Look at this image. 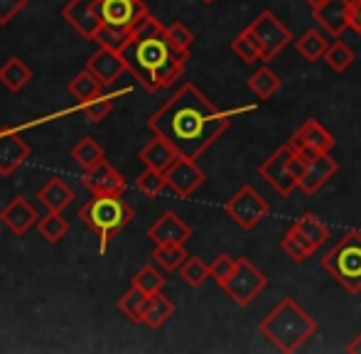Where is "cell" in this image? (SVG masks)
<instances>
[{
	"instance_id": "5",
	"label": "cell",
	"mask_w": 361,
	"mask_h": 354,
	"mask_svg": "<svg viewBox=\"0 0 361 354\" xmlns=\"http://www.w3.org/2000/svg\"><path fill=\"white\" fill-rule=\"evenodd\" d=\"M322 268L349 293H361V231H347L324 254Z\"/></svg>"
},
{
	"instance_id": "25",
	"label": "cell",
	"mask_w": 361,
	"mask_h": 354,
	"mask_svg": "<svg viewBox=\"0 0 361 354\" xmlns=\"http://www.w3.org/2000/svg\"><path fill=\"white\" fill-rule=\"evenodd\" d=\"M281 249L286 251V254L295 261V264H302V261H307L310 256L317 251V246H314L312 241L307 239V236L300 234V231L295 229L293 224H290L288 231L283 234V239H281Z\"/></svg>"
},
{
	"instance_id": "6",
	"label": "cell",
	"mask_w": 361,
	"mask_h": 354,
	"mask_svg": "<svg viewBox=\"0 0 361 354\" xmlns=\"http://www.w3.org/2000/svg\"><path fill=\"white\" fill-rule=\"evenodd\" d=\"M266 288H268V276L251 259H238L233 273L221 283V291L241 307L251 305Z\"/></svg>"
},
{
	"instance_id": "4",
	"label": "cell",
	"mask_w": 361,
	"mask_h": 354,
	"mask_svg": "<svg viewBox=\"0 0 361 354\" xmlns=\"http://www.w3.org/2000/svg\"><path fill=\"white\" fill-rule=\"evenodd\" d=\"M133 207L123 200V195H101L89 200L79 209V219L89 226L91 231L99 234V251L106 254L109 241L114 239L118 231H123L126 226L133 221Z\"/></svg>"
},
{
	"instance_id": "23",
	"label": "cell",
	"mask_w": 361,
	"mask_h": 354,
	"mask_svg": "<svg viewBox=\"0 0 361 354\" xmlns=\"http://www.w3.org/2000/svg\"><path fill=\"white\" fill-rule=\"evenodd\" d=\"M327 49H329V39L324 37L319 30H307V32L300 35V39L295 42V52H298L300 57H302L305 62H310V64L324 59Z\"/></svg>"
},
{
	"instance_id": "39",
	"label": "cell",
	"mask_w": 361,
	"mask_h": 354,
	"mask_svg": "<svg viewBox=\"0 0 361 354\" xmlns=\"http://www.w3.org/2000/svg\"><path fill=\"white\" fill-rule=\"evenodd\" d=\"M133 286L140 288V291H145L147 295H152V293L162 291V286H165V276H162L155 266H143L133 276Z\"/></svg>"
},
{
	"instance_id": "27",
	"label": "cell",
	"mask_w": 361,
	"mask_h": 354,
	"mask_svg": "<svg viewBox=\"0 0 361 354\" xmlns=\"http://www.w3.org/2000/svg\"><path fill=\"white\" fill-rule=\"evenodd\" d=\"M147 303H150V295H147L145 291H140V288L130 286V291L118 300V310L123 312L133 325H145Z\"/></svg>"
},
{
	"instance_id": "15",
	"label": "cell",
	"mask_w": 361,
	"mask_h": 354,
	"mask_svg": "<svg viewBox=\"0 0 361 354\" xmlns=\"http://www.w3.org/2000/svg\"><path fill=\"white\" fill-rule=\"evenodd\" d=\"M290 143L298 150H305L307 155H322V153H332L334 148V135L324 128L319 121L307 118L298 130L293 133Z\"/></svg>"
},
{
	"instance_id": "3",
	"label": "cell",
	"mask_w": 361,
	"mask_h": 354,
	"mask_svg": "<svg viewBox=\"0 0 361 354\" xmlns=\"http://www.w3.org/2000/svg\"><path fill=\"white\" fill-rule=\"evenodd\" d=\"M261 335L281 352H295L317 332V322L307 315L305 307L295 303V298H283L261 322Z\"/></svg>"
},
{
	"instance_id": "8",
	"label": "cell",
	"mask_w": 361,
	"mask_h": 354,
	"mask_svg": "<svg viewBox=\"0 0 361 354\" xmlns=\"http://www.w3.org/2000/svg\"><path fill=\"white\" fill-rule=\"evenodd\" d=\"M246 30L253 35V39H256L258 47H261L263 62H268V59H273L276 54H281L283 49L293 42V32H290L271 10H263Z\"/></svg>"
},
{
	"instance_id": "41",
	"label": "cell",
	"mask_w": 361,
	"mask_h": 354,
	"mask_svg": "<svg viewBox=\"0 0 361 354\" xmlns=\"http://www.w3.org/2000/svg\"><path fill=\"white\" fill-rule=\"evenodd\" d=\"M111 109H114V99H109V96H99V99L81 104V114H84L89 121H94V123L104 121L106 116L111 114Z\"/></svg>"
},
{
	"instance_id": "20",
	"label": "cell",
	"mask_w": 361,
	"mask_h": 354,
	"mask_svg": "<svg viewBox=\"0 0 361 354\" xmlns=\"http://www.w3.org/2000/svg\"><path fill=\"white\" fill-rule=\"evenodd\" d=\"M339 173V163L332 158L329 153H322V155H310V165L305 170L302 180H300V190L305 195H314L319 192L334 175Z\"/></svg>"
},
{
	"instance_id": "46",
	"label": "cell",
	"mask_w": 361,
	"mask_h": 354,
	"mask_svg": "<svg viewBox=\"0 0 361 354\" xmlns=\"http://www.w3.org/2000/svg\"><path fill=\"white\" fill-rule=\"evenodd\" d=\"M305 3H307L310 8H317V5H319V3H324V0H305Z\"/></svg>"
},
{
	"instance_id": "42",
	"label": "cell",
	"mask_w": 361,
	"mask_h": 354,
	"mask_svg": "<svg viewBox=\"0 0 361 354\" xmlns=\"http://www.w3.org/2000/svg\"><path fill=\"white\" fill-rule=\"evenodd\" d=\"M236 261L238 259H233V256H228V254H219L216 259L209 264V273H212V278H214L219 286H221V283L233 273V268H236Z\"/></svg>"
},
{
	"instance_id": "47",
	"label": "cell",
	"mask_w": 361,
	"mask_h": 354,
	"mask_svg": "<svg viewBox=\"0 0 361 354\" xmlns=\"http://www.w3.org/2000/svg\"><path fill=\"white\" fill-rule=\"evenodd\" d=\"M202 3H207V5H209V3H214V0H202Z\"/></svg>"
},
{
	"instance_id": "9",
	"label": "cell",
	"mask_w": 361,
	"mask_h": 354,
	"mask_svg": "<svg viewBox=\"0 0 361 354\" xmlns=\"http://www.w3.org/2000/svg\"><path fill=\"white\" fill-rule=\"evenodd\" d=\"M293 150H295V145L288 140V143H283L278 150H273V153L258 165V175H261L281 197H290L295 187H298V180H295L293 170H290Z\"/></svg>"
},
{
	"instance_id": "17",
	"label": "cell",
	"mask_w": 361,
	"mask_h": 354,
	"mask_svg": "<svg viewBox=\"0 0 361 354\" xmlns=\"http://www.w3.org/2000/svg\"><path fill=\"white\" fill-rule=\"evenodd\" d=\"M30 158V145L23 140V135L13 128L0 130V175L10 177L18 168H23Z\"/></svg>"
},
{
	"instance_id": "35",
	"label": "cell",
	"mask_w": 361,
	"mask_h": 354,
	"mask_svg": "<svg viewBox=\"0 0 361 354\" xmlns=\"http://www.w3.org/2000/svg\"><path fill=\"white\" fill-rule=\"evenodd\" d=\"M180 276L190 288H202L212 278L209 264H204L200 256H187V261L180 266Z\"/></svg>"
},
{
	"instance_id": "37",
	"label": "cell",
	"mask_w": 361,
	"mask_h": 354,
	"mask_svg": "<svg viewBox=\"0 0 361 354\" xmlns=\"http://www.w3.org/2000/svg\"><path fill=\"white\" fill-rule=\"evenodd\" d=\"M231 52L236 54V57L241 59V62H246V64L261 62V59H263L261 47H258V42L253 39V35L248 32V30H243V32H238L236 37H233Z\"/></svg>"
},
{
	"instance_id": "31",
	"label": "cell",
	"mask_w": 361,
	"mask_h": 354,
	"mask_svg": "<svg viewBox=\"0 0 361 354\" xmlns=\"http://www.w3.org/2000/svg\"><path fill=\"white\" fill-rule=\"evenodd\" d=\"M133 37V28H114V25H101L99 32L94 35L91 42H99V47H109L116 52H123Z\"/></svg>"
},
{
	"instance_id": "32",
	"label": "cell",
	"mask_w": 361,
	"mask_h": 354,
	"mask_svg": "<svg viewBox=\"0 0 361 354\" xmlns=\"http://www.w3.org/2000/svg\"><path fill=\"white\" fill-rule=\"evenodd\" d=\"M37 231H39V236L47 241V244H59V241L67 236L69 221L62 216V212H49L47 216H39Z\"/></svg>"
},
{
	"instance_id": "43",
	"label": "cell",
	"mask_w": 361,
	"mask_h": 354,
	"mask_svg": "<svg viewBox=\"0 0 361 354\" xmlns=\"http://www.w3.org/2000/svg\"><path fill=\"white\" fill-rule=\"evenodd\" d=\"M27 5V0H0V25H10L15 15H20Z\"/></svg>"
},
{
	"instance_id": "36",
	"label": "cell",
	"mask_w": 361,
	"mask_h": 354,
	"mask_svg": "<svg viewBox=\"0 0 361 354\" xmlns=\"http://www.w3.org/2000/svg\"><path fill=\"white\" fill-rule=\"evenodd\" d=\"M324 62L329 64L332 72L342 74L354 64V49L337 37V42H329V49H327V54H324Z\"/></svg>"
},
{
	"instance_id": "22",
	"label": "cell",
	"mask_w": 361,
	"mask_h": 354,
	"mask_svg": "<svg viewBox=\"0 0 361 354\" xmlns=\"http://www.w3.org/2000/svg\"><path fill=\"white\" fill-rule=\"evenodd\" d=\"M37 200L47 207V212H64L74 202V190L62 177H52L39 187Z\"/></svg>"
},
{
	"instance_id": "12",
	"label": "cell",
	"mask_w": 361,
	"mask_h": 354,
	"mask_svg": "<svg viewBox=\"0 0 361 354\" xmlns=\"http://www.w3.org/2000/svg\"><path fill=\"white\" fill-rule=\"evenodd\" d=\"M314 23L332 37H342L352 28V0H324L312 8Z\"/></svg>"
},
{
	"instance_id": "34",
	"label": "cell",
	"mask_w": 361,
	"mask_h": 354,
	"mask_svg": "<svg viewBox=\"0 0 361 354\" xmlns=\"http://www.w3.org/2000/svg\"><path fill=\"white\" fill-rule=\"evenodd\" d=\"M72 158H74V163L81 165L84 170H91L94 165H99L101 160H104V148H101L91 135H84L72 148Z\"/></svg>"
},
{
	"instance_id": "10",
	"label": "cell",
	"mask_w": 361,
	"mask_h": 354,
	"mask_svg": "<svg viewBox=\"0 0 361 354\" xmlns=\"http://www.w3.org/2000/svg\"><path fill=\"white\" fill-rule=\"evenodd\" d=\"M62 18L84 39H94V35L104 25V20H101V0H69L62 10Z\"/></svg>"
},
{
	"instance_id": "18",
	"label": "cell",
	"mask_w": 361,
	"mask_h": 354,
	"mask_svg": "<svg viewBox=\"0 0 361 354\" xmlns=\"http://www.w3.org/2000/svg\"><path fill=\"white\" fill-rule=\"evenodd\" d=\"M147 8L143 0H101V20L114 28H133Z\"/></svg>"
},
{
	"instance_id": "24",
	"label": "cell",
	"mask_w": 361,
	"mask_h": 354,
	"mask_svg": "<svg viewBox=\"0 0 361 354\" xmlns=\"http://www.w3.org/2000/svg\"><path fill=\"white\" fill-rule=\"evenodd\" d=\"M30 79H32V72H30V67L20 57H10L0 67V82H3V87L8 91H13V94H20L30 84Z\"/></svg>"
},
{
	"instance_id": "11",
	"label": "cell",
	"mask_w": 361,
	"mask_h": 354,
	"mask_svg": "<svg viewBox=\"0 0 361 354\" xmlns=\"http://www.w3.org/2000/svg\"><path fill=\"white\" fill-rule=\"evenodd\" d=\"M165 180H167V187H170L175 195L192 197L204 185L207 175H204V170L197 165V160H190V158H185V155H180V158L165 170Z\"/></svg>"
},
{
	"instance_id": "44",
	"label": "cell",
	"mask_w": 361,
	"mask_h": 354,
	"mask_svg": "<svg viewBox=\"0 0 361 354\" xmlns=\"http://www.w3.org/2000/svg\"><path fill=\"white\" fill-rule=\"evenodd\" d=\"M349 30L361 37V0H352V28Z\"/></svg>"
},
{
	"instance_id": "21",
	"label": "cell",
	"mask_w": 361,
	"mask_h": 354,
	"mask_svg": "<svg viewBox=\"0 0 361 354\" xmlns=\"http://www.w3.org/2000/svg\"><path fill=\"white\" fill-rule=\"evenodd\" d=\"M138 158L145 163V168H155L165 173V170L180 158V153H177V148L170 140L160 138V135H152V140H147L143 148H140Z\"/></svg>"
},
{
	"instance_id": "2",
	"label": "cell",
	"mask_w": 361,
	"mask_h": 354,
	"mask_svg": "<svg viewBox=\"0 0 361 354\" xmlns=\"http://www.w3.org/2000/svg\"><path fill=\"white\" fill-rule=\"evenodd\" d=\"M121 54L128 62V72H133V77L147 91L170 89L182 77L190 59V54H182L172 47L165 25L150 13L133 25V37Z\"/></svg>"
},
{
	"instance_id": "30",
	"label": "cell",
	"mask_w": 361,
	"mask_h": 354,
	"mask_svg": "<svg viewBox=\"0 0 361 354\" xmlns=\"http://www.w3.org/2000/svg\"><path fill=\"white\" fill-rule=\"evenodd\" d=\"M175 315V303L167 295L160 293H152L150 303H147V312H145V325L152 327V330H160L170 317Z\"/></svg>"
},
{
	"instance_id": "28",
	"label": "cell",
	"mask_w": 361,
	"mask_h": 354,
	"mask_svg": "<svg viewBox=\"0 0 361 354\" xmlns=\"http://www.w3.org/2000/svg\"><path fill=\"white\" fill-rule=\"evenodd\" d=\"M293 226L300 231V234H305L310 241H312L314 246H322L329 241V236H332V231H329V226L324 224L322 219H319L317 214H312V212H305V214H300L298 219L293 221Z\"/></svg>"
},
{
	"instance_id": "40",
	"label": "cell",
	"mask_w": 361,
	"mask_h": 354,
	"mask_svg": "<svg viewBox=\"0 0 361 354\" xmlns=\"http://www.w3.org/2000/svg\"><path fill=\"white\" fill-rule=\"evenodd\" d=\"M165 32H167V39H170V44L177 49V52L190 54L192 42H195V35H192V30L187 28L185 23H180V20H177V23L167 25Z\"/></svg>"
},
{
	"instance_id": "7",
	"label": "cell",
	"mask_w": 361,
	"mask_h": 354,
	"mask_svg": "<svg viewBox=\"0 0 361 354\" xmlns=\"http://www.w3.org/2000/svg\"><path fill=\"white\" fill-rule=\"evenodd\" d=\"M224 212L233 219V224L241 226V229L251 231L253 226H258L271 212V205L253 190L251 185H243L233 192L231 197L224 205Z\"/></svg>"
},
{
	"instance_id": "1",
	"label": "cell",
	"mask_w": 361,
	"mask_h": 354,
	"mask_svg": "<svg viewBox=\"0 0 361 354\" xmlns=\"http://www.w3.org/2000/svg\"><path fill=\"white\" fill-rule=\"evenodd\" d=\"M231 126V116L216 109L195 84H182L155 114L147 118L152 135L170 140L177 153L197 160L221 138Z\"/></svg>"
},
{
	"instance_id": "26",
	"label": "cell",
	"mask_w": 361,
	"mask_h": 354,
	"mask_svg": "<svg viewBox=\"0 0 361 354\" xmlns=\"http://www.w3.org/2000/svg\"><path fill=\"white\" fill-rule=\"evenodd\" d=\"M69 94L74 96L76 101H81V104H86V101H94L99 99V96H104V84L99 82V77H96L94 72H89V69H81L79 74L69 82Z\"/></svg>"
},
{
	"instance_id": "19",
	"label": "cell",
	"mask_w": 361,
	"mask_h": 354,
	"mask_svg": "<svg viewBox=\"0 0 361 354\" xmlns=\"http://www.w3.org/2000/svg\"><path fill=\"white\" fill-rule=\"evenodd\" d=\"M0 221H3L10 234L25 236L30 226H35L39 221V214L25 197H13V200L5 205V209L0 212Z\"/></svg>"
},
{
	"instance_id": "13",
	"label": "cell",
	"mask_w": 361,
	"mask_h": 354,
	"mask_svg": "<svg viewBox=\"0 0 361 354\" xmlns=\"http://www.w3.org/2000/svg\"><path fill=\"white\" fill-rule=\"evenodd\" d=\"M81 182H84V187L91 192V197L123 195L126 192V177L121 175L111 163H106V160H101V163L94 165L91 170H84Z\"/></svg>"
},
{
	"instance_id": "38",
	"label": "cell",
	"mask_w": 361,
	"mask_h": 354,
	"mask_svg": "<svg viewBox=\"0 0 361 354\" xmlns=\"http://www.w3.org/2000/svg\"><path fill=\"white\" fill-rule=\"evenodd\" d=\"M135 187L147 197H157L167 187L165 173H162V170H155V168H145L143 173L138 175V180H135Z\"/></svg>"
},
{
	"instance_id": "29",
	"label": "cell",
	"mask_w": 361,
	"mask_h": 354,
	"mask_svg": "<svg viewBox=\"0 0 361 354\" xmlns=\"http://www.w3.org/2000/svg\"><path fill=\"white\" fill-rule=\"evenodd\" d=\"M281 87H283L281 77H278V74L273 72V69H268V67H261L258 72H253L251 77H248V89H251L253 96H256V99H261V101L276 96L278 91H281Z\"/></svg>"
},
{
	"instance_id": "33",
	"label": "cell",
	"mask_w": 361,
	"mask_h": 354,
	"mask_svg": "<svg viewBox=\"0 0 361 354\" xmlns=\"http://www.w3.org/2000/svg\"><path fill=\"white\" fill-rule=\"evenodd\" d=\"M187 251L185 244H157L152 251V259L162 271H180V266L187 261Z\"/></svg>"
},
{
	"instance_id": "16",
	"label": "cell",
	"mask_w": 361,
	"mask_h": 354,
	"mask_svg": "<svg viewBox=\"0 0 361 354\" xmlns=\"http://www.w3.org/2000/svg\"><path fill=\"white\" fill-rule=\"evenodd\" d=\"M86 69H89V72H94L104 87H111L114 82H118L121 74L128 72V62H126L123 54L116 52V49L99 47L89 57V62H86Z\"/></svg>"
},
{
	"instance_id": "14",
	"label": "cell",
	"mask_w": 361,
	"mask_h": 354,
	"mask_svg": "<svg viewBox=\"0 0 361 354\" xmlns=\"http://www.w3.org/2000/svg\"><path fill=\"white\" fill-rule=\"evenodd\" d=\"M147 239L152 244H187L192 239V226L182 219L177 212L167 209L155 219V224L147 229Z\"/></svg>"
},
{
	"instance_id": "45",
	"label": "cell",
	"mask_w": 361,
	"mask_h": 354,
	"mask_svg": "<svg viewBox=\"0 0 361 354\" xmlns=\"http://www.w3.org/2000/svg\"><path fill=\"white\" fill-rule=\"evenodd\" d=\"M347 352L349 354H361V332L359 335H354V340L347 345Z\"/></svg>"
}]
</instances>
